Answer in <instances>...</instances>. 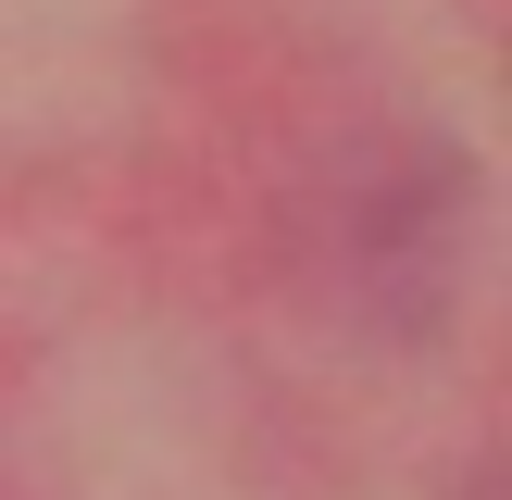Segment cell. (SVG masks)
Segmentation results:
<instances>
[]
</instances>
